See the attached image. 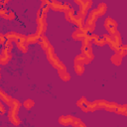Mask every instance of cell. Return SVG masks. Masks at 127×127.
<instances>
[{
    "mask_svg": "<svg viewBox=\"0 0 127 127\" xmlns=\"http://www.w3.org/2000/svg\"><path fill=\"white\" fill-rule=\"evenodd\" d=\"M38 43L41 45L43 51L46 53L47 59H48L49 63L53 65L54 68H56L58 71L66 68L65 65L62 63V61H61V60L58 58V56L56 55L55 50H54L52 44H51L50 41L45 37V35H44V36H40V39H39V42H38Z\"/></svg>",
    "mask_w": 127,
    "mask_h": 127,
    "instance_id": "6da1fadb",
    "label": "cell"
},
{
    "mask_svg": "<svg viewBox=\"0 0 127 127\" xmlns=\"http://www.w3.org/2000/svg\"><path fill=\"white\" fill-rule=\"evenodd\" d=\"M106 11H107V5H106L105 3H103V2L99 3L95 9H92V10L89 12L87 18H86L85 21H84L83 28H84L89 34H92L93 31H94L95 24H96L97 20H98L101 16L105 15Z\"/></svg>",
    "mask_w": 127,
    "mask_h": 127,
    "instance_id": "7a4b0ae2",
    "label": "cell"
},
{
    "mask_svg": "<svg viewBox=\"0 0 127 127\" xmlns=\"http://www.w3.org/2000/svg\"><path fill=\"white\" fill-rule=\"evenodd\" d=\"M5 35L6 40L11 41L12 43H15L17 48L24 54H26L29 50V44L27 43V39L26 36L20 33H16V32H8Z\"/></svg>",
    "mask_w": 127,
    "mask_h": 127,
    "instance_id": "3957f363",
    "label": "cell"
},
{
    "mask_svg": "<svg viewBox=\"0 0 127 127\" xmlns=\"http://www.w3.org/2000/svg\"><path fill=\"white\" fill-rule=\"evenodd\" d=\"M22 103L18 100L13 98L12 103L9 105V109H8V119L11 122V124H13L14 126H18L21 124V120L18 117V113H19V109L21 107Z\"/></svg>",
    "mask_w": 127,
    "mask_h": 127,
    "instance_id": "277c9868",
    "label": "cell"
},
{
    "mask_svg": "<svg viewBox=\"0 0 127 127\" xmlns=\"http://www.w3.org/2000/svg\"><path fill=\"white\" fill-rule=\"evenodd\" d=\"M81 55L85 59L86 64H89L94 58L93 53H92V43H91L90 35L81 41Z\"/></svg>",
    "mask_w": 127,
    "mask_h": 127,
    "instance_id": "5b68a950",
    "label": "cell"
},
{
    "mask_svg": "<svg viewBox=\"0 0 127 127\" xmlns=\"http://www.w3.org/2000/svg\"><path fill=\"white\" fill-rule=\"evenodd\" d=\"M12 50H13V43L7 40L2 45V49L0 53V64H7L11 61Z\"/></svg>",
    "mask_w": 127,
    "mask_h": 127,
    "instance_id": "8992f818",
    "label": "cell"
},
{
    "mask_svg": "<svg viewBox=\"0 0 127 127\" xmlns=\"http://www.w3.org/2000/svg\"><path fill=\"white\" fill-rule=\"evenodd\" d=\"M59 123L61 125L64 126H75V127H79L82 126L84 127L85 124L77 117H74L72 115H63L59 118Z\"/></svg>",
    "mask_w": 127,
    "mask_h": 127,
    "instance_id": "52a82bcc",
    "label": "cell"
},
{
    "mask_svg": "<svg viewBox=\"0 0 127 127\" xmlns=\"http://www.w3.org/2000/svg\"><path fill=\"white\" fill-rule=\"evenodd\" d=\"M94 102H95L98 109H104L106 111L114 112V113H117V114L119 113L120 104H117L115 102H110V101H107V100H104V99H98V100H95Z\"/></svg>",
    "mask_w": 127,
    "mask_h": 127,
    "instance_id": "ba28073f",
    "label": "cell"
},
{
    "mask_svg": "<svg viewBox=\"0 0 127 127\" xmlns=\"http://www.w3.org/2000/svg\"><path fill=\"white\" fill-rule=\"evenodd\" d=\"M105 39H106V45H108L109 48L114 52H116L119 49V47L122 45L121 35L119 34V32H116L113 35H105Z\"/></svg>",
    "mask_w": 127,
    "mask_h": 127,
    "instance_id": "9c48e42d",
    "label": "cell"
},
{
    "mask_svg": "<svg viewBox=\"0 0 127 127\" xmlns=\"http://www.w3.org/2000/svg\"><path fill=\"white\" fill-rule=\"evenodd\" d=\"M47 14L43 13L42 11H38L37 14V30L36 34L39 36H44L47 31Z\"/></svg>",
    "mask_w": 127,
    "mask_h": 127,
    "instance_id": "30bf717a",
    "label": "cell"
},
{
    "mask_svg": "<svg viewBox=\"0 0 127 127\" xmlns=\"http://www.w3.org/2000/svg\"><path fill=\"white\" fill-rule=\"evenodd\" d=\"M76 105H77L82 111H84V112H93V111H95V110H98V108H97L95 102H94V101H93V102L88 101L84 96L80 97V98L76 101Z\"/></svg>",
    "mask_w": 127,
    "mask_h": 127,
    "instance_id": "8fae6325",
    "label": "cell"
},
{
    "mask_svg": "<svg viewBox=\"0 0 127 127\" xmlns=\"http://www.w3.org/2000/svg\"><path fill=\"white\" fill-rule=\"evenodd\" d=\"M85 64H86L85 59L83 58V56H82L81 54L75 56V58H74V60H73V66H74V71H75V73H76L77 75L83 74Z\"/></svg>",
    "mask_w": 127,
    "mask_h": 127,
    "instance_id": "7c38bea8",
    "label": "cell"
},
{
    "mask_svg": "<svg viewBox=\"0 0 127 127\" xmlns=\"http://www.w3.org/2000/svg\"><path fill=\"white\" fill-rule=\"evenodd\" d=\"M49 6H50V9H52L54 11L64 13V11H66L71 5L69 3H66V2H61L58 0H50Z\"/></svg>",
    "mask_w": 127,
    "mask_h": 127,
    "instance_id": "4fadbf2b",
    "label": "cell"
},
{
    "mask_svg": "<svg viewBox=\"0 0 127 127\" xmlns=\"http://www.w3.org/2000/svg\"><path fill=\"white\" fill-rule=\"evenodd\" d=\"M104 28L108 32L109 35H113L114 33L117 32V22L114 19L107 17L104 20Z\"/></svg>",
    "mask_w": 127,
    "mask_h": 127,
    "instance_id": "5bb4252c",
    "label": "cell"
},
{
    "mask_svg": "<svg viewBox=\"0 0 127 127\" xmlns=\"http://www.w3.org/2000/svg\"><path fill=\"white\" fill-rule=\"evenodd\" d=\"M90 34L83 28V27H81V28H76L75 30H74V32L72 33V35H71V37H72V39L74 40V41H82V40H84L85 38H87L88 36H89Z\"/></svg>",
    "mask_w": 127,
    "mask_h": 127,
    "instance_id": "9a60e30c",
    "label": "cell"
},
{
    "mask_svg": "<svg viewBox=\"0 0 127 127\" xmlns=\"http://www.w3.org/2000/svg\"><path fill=\"white\" fill-rule=\"evenodd\" d=\"M90 39H91V43L98 46V47H103L106 45V39H105V35H95L94 33L90 34Z\"/></svg>",
    "mask_w": 127,
    "mask_h": 127,
    "instance_id": "2e32d148",
    "label": "cell"
},
{
    "mask_svg": "<svg viewBox=\"0 0 127 127\" xmlns=\"http://www.w3.org/2000/svg\"><path fill=\"white\" fill-rule=\"evenodd\" d=\"M84 21H85V16L82 15V14H80L79 12H77V13H75L73 15L70 23H72L75 26H77V28H81L84 25Z\"/></svg>",
    "mask_w": 127,
    "mask_h": 127,
    "instance_id": "e0dca14e",
    "label": "cell"
},
{
    "mask_svg": "<svg viewBox=\"0 0 127 127\" xmlns=\"http://www.w3.org/2000/svg\"><path fill=\"white\" fill-rule=\"evenodd\" d=\"M0 17L4 18L6 20H14L16 15L12 10H10V9H8L6 7H2V10L0 12Z\"/></svg>",
    "mask_w": 127,
    "mask_h": 127,
    "instance_id": "ac0fdd59",
    "label": "cell"
},
{
    "mask_svg": "<svg viewBox=\"0 0 127 127\" xmlns=\"http://www.w3.org/2000/svg\"><path fill=\"white\" fill-rule=\"evenodd\" d=\"M92 7V0H83V3L82 5L80 6V9H79V13L86 16L87 15V12L90 10V8Z\"/></svg>",
    "mask_w": 127,
    "mask_h": 127,
    "instance_id": "d6986e66",
    "label": "cell"
},
{
    "mask_svg": "<svg viewBox=\"0 0 127 127\" xmlns=\"http://www.w3.org/2000/svg\"><path fill=\"white\" fill-rule=\"evenodd\" d=\"M0 100H1L4 104H6V105L9 106V105L12 103V101H13V97L10 96L8 93H6L4 90L0 89Z\"/></svg>",
    "mask_w": 127,
    "mask_h": 127,
    "instance_id": "ffe728a7",
    "label": "cell"
},
{
    "mask_svg": "<svg viewBox=\"0 0 127 127\" xmlns=\"http://www.w3.org/2000/svg\"><path fill=\"white\" fill-rule=\"evenodd\" d=\"M26 39H27V43L29 45L31 44H37L39 42V39H40V36L36 33H33V34H30L28 36H26Z\"/></svg>",
    "mask_w": 127,
    "mask_h": 127,
    "instance_id": "44dd1931",
    "label": "cell"
},
{
    "mask_svg": "<svg viewBox=\"0 0 127 127\" xmlns=\"http://www.w3.org/2000/svg\"><path fill=\"white\" fill-rule=\"evenodd\" d=\"M58 74H59V76L61 77V79H62L63 81H68V80L70 79V74H69V72L66 70V68L62 69V70H59V71H58Z\"/></svg>",
    "mask_w": 127,
    "mask_h": 127,
    "instance_id": "7402d4cb",
    "label": "cell"
},
{
    "mask_svg": "<svg viewBox=\"0 0 127 127\" xmlns=\"http://www.w3.org/2000/svg\"><path fill=\"white\" fill-rule=\"evenodd\" d=\"M123 58H124V57H122L120 54L115 53V54L110 58V61H111L115 65H120V64H121V63H122Z\"/></svg>",
    "mask_w": 127,
    "mask_h": 127,
    "instance_id": "603a6c76",
    "label": "cell"
},
{
    "mask_svg": "<svg viewBox=\"0 0 127 127\" xmlns=\"http://www.w3.org/2000/svg\"><path fill=\"white\" fill-rule=\"evenodd\" d=\"M74 14H75V11H74V9L70 6L66 11H64V18H65V20L68 21V22H70Z\"/></svg>",
    "mask_w": 127,
    "mask_h": 127,
    "instance_id": "cb8c5ba5",
    "label": "cell"
},
{
    "mask_svg": "<svg viewBox=\"0 0 127 127\" xmlns=\"http://www.w3.org/2000/svg\"><path fill=\"white\" fill-rule=\"evenodd\" d=\"M22 105L27 109V110H30L34 105H35V102H34V100H32V99H26L23 103H22Z\"/></svg>",
    "mask_w": 127,
    "mask_h": 127,
    "instance_id": "d4e9b609",
    "label": "cell"
},
{
    "mask_svg": "<svg viewBox=\"0 0 127 127\" xmlns=\"http://www.w3.org/2000/svg\"><path fill=\"white\" fill-rule=\"evenodd\" d=\"M50 10V6H49V3H42L41 4V8H40V11H42L43 13H48Z\"/></svg>",
    "mask_w": 127,
    "mask_h": 127,
    "instance_id": "484cf974",
    "label": "cell"
},
{
    "mask_svg": "<svg viewBox=\"0 0 127 127\" xmlns=\"http://www.w3.org/2000/svg\"><path fill=\"white\" fill-rule=\"evenodd\" d=\"M6 113V107L4 105V103L0 100V115H4Z\"/></svg>",
    "mask_w": 127,
    "mask_h": 127,
    "instance_id": "4316f807",
    "label": "cell"
},
{
    "mask_svg": "<svg viewBox=\"0 0 127 127\" xmlns=\"http://www.w3.org/2000/svg\"><path fill=\"white\" fill-rule=\"evenodd\" d=\"M6 41H7V40H6V38H5V35L2 34V33H0V46H2Z\"/></svg>",
    "mask_w": 127,
    "mask_h": 127,
    "instance_id": "83f0119b",
    "label": "cell"
},
{
    "mask_svg": "<svg viewBox=\"0 0 127 127\" xmlns=\"http://www.w3.org/2000/svg\"><path fill=\"white\" fill-rule=\"evenodd\" d=\"M42 3H49L50 2V0H40Z\"/></svg>",
    "mask_w": 127,
    "mask_h": 127,
    "instance_id": "f1b7e54d",
    "label": "cell"
},
{
    "mask_svg": "<svg viewBox=\"0 0 127 127\" xmlns=\"http://www.w3.org/2000/svg\"><path fill=\"white\" fill-rule=\"evenodd\" d=\"M2 7H3V6H0V12H1V10H2Z\"/></svg>",
    "mask_w": 127,
    "mask_h": 127,
    "instance_id": "f546056e",
    "label": "cell"
},
{
    "mask_svg": "<svg viewBox=\"0 0 127 127\" xmlns=\"http://www.w3.org/2000/svg\"><path fill=\"white\" fill-rule=\"evenodd\" d=\"M0 78H1V68H0Z\"/></svg>",
    "mask_w": 127,
    "mask_h": 127,
    "instance_id": "4dcf8cb0",
    "label": "cell"
}]
</instances>
